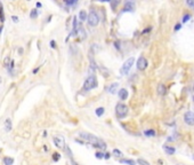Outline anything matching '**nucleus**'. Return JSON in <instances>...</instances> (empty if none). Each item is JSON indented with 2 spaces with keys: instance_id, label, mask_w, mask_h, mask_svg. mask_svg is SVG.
I'll return each mask as SVG.
<instances>
[{
  "instance_id": "nucleus-40",
  "label": "nucleus",
  "mask_w": 194,
  "mask_h": 165,
  "mask_svg": "<svg viewBox=\"0 0 194 165\" xmlns=\"http://www.w3.org/2000/svg\"><path fill=\"white\" fill-rule=\"evenodd\" d=\"M0 151H1V149H0Z\"/></svg>"
},
{
  "instance_id": "nucleus-16",
  "label": "nucleus",
  "mask_w": 194,
  "mask_h": 165,
  "mask_svg": "<svg viewBox=\"0 0 194 165\" xmlns=\"http://www.w3.org/2000/svg\"><path fill=\"white\" fill-rule=\"evenodd\" d=\"M96 116L97 117H102L103 115H104V112H105V109L103 107H99V108H97V109H96Z\"/></svg>"
},
{
  "instance_id": "nucleus-9",
  "label": "nucleus",
  "mask_w": 194,
  "mask_h": 165,
  "mask_svg": "<svg viewBox=\"0 0 194 165\" xmlns=\"http://www.w3.org/2000/svg\"><path fill=\"white\" fill-rule=\"evenodd\" d=\"M118 95H119V98H120V100H122V101L127 100L128 99V91L126 88H121L120 91H119Z\"/></svg>"
},
{
  "instance_id": "nucleus-30",
  "label": "nucleus",
  "mask_w": 194,
  "mask_h": 165,
  "mask_svg": "<svg viewBox=\"0 0 194 165\" xmlns=\"http://www.w3.org/2000/svg\"><path fill=\"white\" fill-rule=\"evenodd\" d=\"M50 47H51V48H56V43H55L54 40L50 41Z\"/></svg>"
},
{
  "instance_id": "nucleus-41",
  "label": "nucleus",
  "mask_w": 194,
  "mask_h": 165,
  "mask_svg": "<svg viewBox=\"0 0 194 165\" xmlns=\"http://www.w3.org/2000/svg\"><path fill=\"white\" fill-rule=\"evenodd\" d=\"M193 88H194V86H193Z\"/></svg>"
},
{
  "instance_id": "nucleus-26",
  "label": "nucleus",
  "mask_w": 194,
  "mask_h": 165,
  "mask_svg": "<svg viewBox=\"0 0 194 165\" xmlns=\"http://www.w3.org/2000/svg\"><path fill=\"white\" fill-rule=\"evenodd\" d=\"M0 20H1V22H4L5 18H4V9H2V6L0 5Z\"/></svg>"
},
{
  "instance_id": "nucleus-39",
  "label": "nucleus",
  "mask_w": 194,
  "mask_h": 165,
  "mask_svg": "<svg viewBox=\"0 0 194 165\" xmlns=\"http://www.w3.org/2000/svg\"><path fill=\"white\" fill-rule=\"evenodd\" d=\"M193 101H194V95H193Z\"/></svg>"
},
{
  "instance_id": "nucleus-12",
  "label": "nucleus",
  "mask_w": 194,
  "mask_h": 165,
  "mask_svg": "<svg viewBox=\"0 0 194 165\" xmlns=\"http://www.w3.org/2000/svg\"><path fill=\"white\" fill-rule=\"evenodd\" d=\"M11 128H13V125H11V119L7 118L6 121H5V131L6 132H10Z\"/></svg>"
},
{
  "instance_id": "nucleus-13",
  "label": "nucleus",
  "mask_w": 194,
  "mask_h": 165,
  "mask_svg": "<svg viewBox=\"0 0 194 165\" xmlns=\"http://www.w3.org/2000/svg\"><path fill=\"white\" fill-rule=\"evenodd\" d=\"M166 92H167V88H166V86H164L163 84H159V85H157V93H159L160 95H164V94H166Z\"/></svg>"
},
{
  "instance_id": "nucleus-37",
  "label": "nucleus",
  "mask_w": 194,
  "mask_h": 165,
  "mask_svg": "<svg viewBox=\"0 0 194 165\" xmlns=\"http://www.w3.org/2000/svg\"><path fill=\"white\" fill-rule=\"evenodd\" d=\"M100 1H110V0H100Z\"/></svg>"
},
{
  "instance_id": "nucleus-34",
  "label": "nucleus",
  "mask_w": 194,
  "mask_h": 165,
  "mask_svg": "<svg viewBox=\"0 0 194 165\" xmlns=\"http://www.w3.org/2000/svg\"><path fill=\"white\" fill-rule=\"evenodd\" d=\"M115 47L118 48V49H120V46H119V43H118V41H116V43H115Z\"/></svg>"
},
{
  "instance_id": "nucleus-6",
  "label": "nucleus",
  "mask_w": 194,
  "mask_h": 165,
  "mask_svg": "<svg viewBox=\"0 0 194 165\" xmlns=\"http://www.w3.org/2000/svg\"><path fill=\"white\" fill-rule=\"evenodd\" d=\"M147 65H148L147 60H146L144 56H139L138 60H137V64H136L137 69H138L139 71H144L146 68H147Z\"/></svg>"
},
{
  "instance_id": "nucleus-3",
  "label": "nucleus",
  "mask_w": 194,
  "mask_h": 165,
  "mask_svg": "<svg viewBox=\"0 0 194 165\" xmlns=\"http://www.w3.org/2000/svg\"><path fill=\"white\" fill-rule=\"evenodd\" d=\"M128 112H129V108L125 104V103H118L115 105V115L119 119L127 117Z\"/></svg>"
},
{
  "instance_id": "nucleus-11",
  "label": "nucleus",
  "mask_w": 194,
  "mask_h": 165,
  "mask_svg": "<svg viewBox=\"0 0 194 165\" xmlns=\"http://www.w3.org/2000/svg\"><path fill=\"white\" fill-rule=\"evenodd\" d=\"M118 87H119V84L118 82H113V84H111L109 86V88H107V92L109 93H111V94H114L116 92V89H118Z\"/></svg>"
},
{
  "instance_id": "nucleus-14",
  "label": "nucleus",
  "mask_w": 194,
  "mask_h": 165,
  "mask_svg": "<svg viewBox=\"0 0 194 165\" xmlns=\"http://www.w3.org/2000/svg\"><path fill=\"white\" fill-rule=\"evenodd\" d=\"M4 164L5 165H13L14 164V158L6 156V157L4 158Z\"/></svg>"
},
{
  "instance_id": "nucleus-21",
  "label": "nucleus",
  "mask_w": 194,
  "mask_h": 165,
  "mask_svg": "<svg viewBox=\"0 0 194 165\" xmlns=\"http://www.w3.org/2000/svg\"><path fill=\"white\" fill-rule=\"evenodd\" d=\"M59 158H61V155H59L58 153H54V154H52V160H54V162H58Z\"/></svg>"
},
{
  "instance_id": "nucleus-1",
  "label": "nucleus",
  "mask_w": 194,
  "mask_h": 165,
  "mask_svg": "<svg viewBox=\"0 0 194 165\" xmlns=\"http://www.w3.org/2000/svg\"><path fill=\"white\" fill-rule=\"evenodd\" d=\"M79 136L81 138L83 141L88 142L89 144L94 146V148H98V149H102V150H105V149L107 148V144L105 143L104 140L99 139V138H97L96 135H93V134H90V133L80 132Z\"/></svg>"
},
{
  "instance_id": "nucleus-15",
  "label": "nucleus",
  "mask_w": 194,
  "mask_h": 165,
  "mask_svg": "<svg viewBox=\"0 0 194 165\" xmlns=\"http://www.w3.org/2000/svg\"><path fill=\"white\" fill-rule=\"evenodd\" d=\"M87 18H88V15H87L86 10H81L79 13V20L80 21H86Z\"/></svg>"
},
{
  "instance_id": "nucleus-27",
  "label": "nucleus",
  "mask_w": 194,
  "mask_h": 165,
  "mask_svg": "<svg viewBox=\"0 0 194 165\" xmlns=\"http://www.w3.org/2000/svg\"><path fill=\"white\" fill-rule=\"evenodd\" d=\"M73 29L77 30V17H73Z\"/></svg>"
},
{
  "instance_id": "nucleus-5",
  "label": "nucleus",
  "mask_w": 194,
  "mask_h": 165,
  "mask_svg": "<svg viewBox=\"0 0 194 165\" xmlns=\"http://www.w3.org/2000/svg\"><path fill=\"white\" fill-rule=\"evenodd\" d=\"M134 62H135V59H134V57H129V59H128L127 61H126L125 63L122 64V68H121V70H120L121 75H127V73L129 72V70L131 69L132 64H134Z\"/></svg>"
},
{
  "instance_id": "nucleus-38",
  "label": "nucleus",
  "mask_w": 194,
  "mask_h": 165,
  "mask_svg": "<svg viewBox=\"0 0 194 165\" xmlns=\"http://www.w3.org/2000/svg\"><path fill=\"white\" fill-rule=\"evenodd\" d=\"M1 30H2V26H0V32H1Z\"/></svg>"
},
{
  "instance_id": "nucleus-7",
  "label": "nucleus",
  "mask_w": 194,
  "mask_h": 165,
  "mask_svg": "<svg viewBox=\"0 0 194 165\" xmlns=\"http://www.w3.org/2000/svg\"><path fill=\"white\" fill-rule=\"evenodd\" d=\"M52 141H54V144L58 149L65 148V141H64V138L62 136V135H55L54 139H52Z\"/></svg>"
},
{
  "instance_id": "nucleus-24",
  "label": "nucleus",
  "mask_w": 194,
  "mask_h": 165,
  "mask_svg": "<svg viewBox=\"0 0 194 165\" xmlns=\"http://www.w3.org/2000/svg\"><path fill=\"white\" fill-rule=\"evenodd\" d=\"M95 156H96V158H97V159H103L105 155L102 153V151H97V153L95 154Z\"/></svg>"
},
{
  "instance_id": "nucleus-33",
  "label": "nucleus",
  "mask_w": 194,
  "mask_h": 165,
  "mask_svg": "<svg viewBox=\"0 0 194 165\" xmlns=\"http://www.w3.org/2000/svg\"><path fill=\"white\" fill-rule=\"evenodd\" d=\"M110 156H111V155H110V154H105L104 158H105V159H109V158H110Z\"/></svg>"
},
{
  "instance_id": "nucleus-32",
  "label": "nucleus",
  "mask_w": 194,
  "mask_h": 165,
  "mask_svg": "<svg viewBox=\"0 0 194 165\" xmlns=\"http://www.w3.org/2000/svg\"><path fill=\"white\" fill-rule=\"evenodd\" d=\"M39 70H40V66H39V68H36V69H34V70L33 71H32V73H33V75H36V73L37 72H38V71Z\"/></svg>"
},
{
  "instance_id": "nucleus-31",
  "label": "nucleus",
  "mask_w": 194,
  "mask_h": 165,
  "mask_svg": "<svg viewBox=\"0 0 194 165\" xmlns=\"http://www.w3.org/2000/svg\"><path fill=\"white\" fill-rule=\"evenodd\" d=\"M180 28H182V25H180V24H176V25H175V31H178V30H180Z\"/></svg>"
},
{
  "instance_id": "nucleus-22",
  "label": "nucleus",
  "mask_w": 194,
  "mask_h": 165,
  "mask_svg": "<svg viewBox=\"0 0 194 165\" xmlns=\"http://www.w3.org/2000/svg\"><path fill=\"white\" fill-rule=\"evenodd\" d=\"M113 155L115 156V157H121V156H122V151H120L119 149H114V150H113Z\"/></svg>"
},
{
  "instance_id": "nucleus-35",
  "label": "nucleus",
  "mask_w": 194,
  "mask_h": 165,
  "mask_svg": "<svg viewBox=\"0 0 194 165\" xmlns=\"http://www.w3.org/2000/svg\"><path fill=\"white\" fill-rule=\"evenodd\" d=\"M150 30H151V28H150V29H145V30H144V31H143V33H146V32H148V31H150Z\"/></svg>"
},
{
  "instance_id": "nucleus-17",
  "label": "nucleus",
  "mask_w": 194,
  "mask_h": 165,
  "mask_svg": "<svg viewBox=\"0 0 194 165\" xmlns=\"http://www.w3.org/2000/svg\"><path fill=\"white\" fill-rule=\"evenodd\" d=\"M144 134H145L147 138H150V136H155L156 132H155L154 130H146L145 132H144Z\"/></svg>"
},
{
  "instance_id": "nucleus-4",
  "label": "nucleus",
  "mask_w": 194,
  "mask_h": 165,
  "mask_svg": "<svg viewBox=\"0 0 194 165\" xmlns=\"http://www.w3.org/2000/svg\"><path fill=\"white\" fill-rule=\"evenodd\" d=\"M87 21H88V24L90 25V26H97L98 23H99V16L97 15V13H96L95 10H91L90 13L88 14V18H87Z\"/></svg>"
},
{
  "instance_id": "nucleus-10",
  "label": "nucleus",
  "mask_w": 194,
  "mask_h": 165,
  "mask_svg": "<svg viewBox=\"0 0 194 165\" xmlns=\"http://www.w3.org/2000/svg\"><path fill=\"white\" fill-rule=\"evenodd\" d=\"M163 150L166 151V154H168V155H173V154L176 153L175 147L168 146V144H164V146H163Z\"/></svg>"
},
{
  "instance_id": "nucleus-23",
  "label": "nucleus",
  "mask_w": 194,
  "mask_h": 165,
  "mask_svg": "<svg viewBox=\"0 0 194 165\" xmlns=\"http://www.w3.org/2000/svg\"><path fill=\"white\" fill-rule=\"evenodd\" d=\"M37 16H38V11H37V9H32L31 13H30V17H31V18H36Z\"/></svg>"
},
{
  "instance_id": "nucleus-29",
  "label": "nucleus",
  "mask_w": 194,
  "mask_h": 165,
  "mask_svg": "<svg viewBox=\"0 0 194 165\" xmlns=\"http://www.w3.org/2000/svg\"><path fill=\"white\" fill-rule=\"evenodd\" d=\"M11 20H13L14 23H17L18 22V17H17V16H11Z\"/></svg>"
},
{
  "instance_id": "nucleus-20",
  "label": "nucleus",
  "mask_w": 194,
  "mask_h": 165,
  "mask_svg": "<svg viewBox=\"0 0 194 165\" xmlns=\"http://www.w3.org/2000/svg\"><path fill=\"white\" fill-rule=\"evenodd\" d=\"M189 18H191V15H189V14H185V15L183 16V18H182V22H183V23L188 22Z\"/></svg>"
},
{
  "instance_id": "nucleus-25",
  "label": "nucleus",
  "mask_w": 194,
  "mask_h": 165,
  "mask_svg": "<svg viewBox=\"0 0 194 165\" xmlns=\"http://www.w3.org/2000/svg\"><path fill=\"white\" fill-rule=\"evenodd\" d=\"M186 5L189 7V8L194 9V0H186Z\"/></svg>"
},
{
  "instance_id": "nucleus-28",
  "label": "nucleus",
  "mask_w": 194,
  "mask_h": 165,
  "mask_svg": "<svg viewBox=\"0 0 194 165\" xmlns=\"http://www.w3.org/2000/svg\"><path fill=\"white\" fill-rule=\"evenodd\" d=\"M70 162H71V164H72V165H79L74 159H73V157H71V158H70Z\"/></svg>"
},
{
  "instance_id": "nucleus-36",
  "label": "nucleus",
  "mask_w": 194,
  "mask_h": 165,
  "mask_svg": "<svg viewBox=\"0 0 194 165\" xmlns=\"http://www.w3.org/2000/svg\"><path fill=\"white\" fill-rule=\"evenodd\" d=\"M37 7H38V8H40V7H41V4H40V2H37Z\"/></svg>"
},
{
  "instance_id": "nucleus-19",
  "label": "nucleus",
  "mask_w": 194,
  "mask_h": 165,
  "mask_svg": "<svg viewBox=\"0 0 194 165\" xmlns=\"http://www.w3.org/2000/svg\"><path fill=\"white\" fill-rule=\"evenodd\" d=\"M137 163H138L139 165H151L150 163H148L146 159H144V158H138V159H137Z\"/></svg>"
},
{
  "instance_id": "nucleus-2",
  "label": "nucleus",
  "mask_w": 194,
  "mask_h": 165,
  "mask_svg": "<svg viewBox=\"0 0 194 165\" xmlns=\"http://www.w3.org/2000/svg\"><path fill=\"white\" fill-rule=\"evenodd\" d=\"M96 87H97V79H96L95 75H90V76H88V78H87L86 80H84L82 89L87 92V91H90V89H93V88H96Z\"/></svg>"
},
{
  "instance_id": "nucleus-18",
  "label": "nucleus",
  "mask_w": 194,
  "mask_h": 165,
  "mask_svg": "<svg viewBox=\"0 0 194 165\" xmlns=\"http://www.w3.org/2000/svg\"><path fill=\"white\" fill-rule=\"evenodd\" d=\"M120 163L122 164H127V165H136V162L132 159H121Z\"/></svg>"
},
{
  "instance_id": "nucleus-8",
  "label": "nucleus",
  "mask_w": 194,
  "mask_h": 165,
  "mask_svg": "<svg viewBox=\"0 0 194 165\" xmlns=\"http://www.w3.org/2000/svg\"><path fill=\"white\" fill-rule=\"evenodd\" d=\"M184 121L188 126H194V112L193 111H187L184 115Z\"/></svg>"
}]
</instances>
